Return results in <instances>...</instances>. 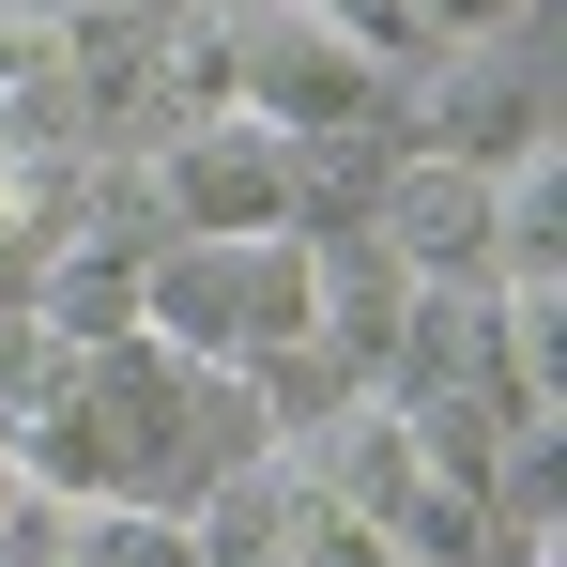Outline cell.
I'll return each mask as SVG.
<instances>
[{
    "instance_id": "6da1fadb",
    "label": "cell",
    "mask_w": 567,
    "mask_h": 567,
    "mask_svg": "<svg viewBox=\"0 0 567 567\" xmlns=\"http://www.w3.org/2000/svg\"><path fill=\"white\" fill-rule=\"evenodd\" d=\"M322 154L338 138H277L246 107H185L138 154V215L169 246H246V230H322Z\"/></svg>"
},
{
    "instance_id": "7a4b0ae2",
    "label": "cell",
    "mask_w": 567,
    "mask_h": 567,
    "mask_svg": "<svg viewBox=\"0 0 567 567\" xmlns=\"http://www.w3.org/2000/svg\"><path fill=\"white\" fill-rule=\"evenodd\" d=\"M138 338H169L185 369H246L307 338V230H246V246H138Z\"/></svg>"
},
{
    "instance_id": "3957f363",
    "label": "cell",
    "mask_w": 567,
    "mask_h": 567,
    "mask_svg": "<svg viewBox=\"0 0 567 567\" xmlns=\"http://www.w3.org/2000/svg\"><path fill=\"white\" fill-rule=\"evenodd\" d=\"M383 123H399V154L506 169V154H537V138H553V78H537V47H522V31H491V47H414Z\"/></svg>"
},
{
    "instance_id": "277c9868",
    "label": "cell",
    "mask_w": 567,
    "mask_h": 567,
    "mask_svg": "<svg viewBox=\"0 0 567 567\" xmlns=\"http://www.w3.org/2000/svg\"><path fill=\"white\" fill-rule=\"evenodd\" d=\"M369 230L399 246L414 291H491V169H461V154H399L369 185Z\"/></svg>"
},
{
    "instance_id": "5b68a950",
    "label": "cell",
    "mask_w": 567,
    "mask_h": 567,
    "mask_svg": "<svg viewBox=\"0 0 567 567\" xmlns=\"http://www.w3.org/2000/svg\"><path fill=\"white\" fill-rule=\"evenodd\" d=\"M399 322H414V277H399V246H383L369 215H353V230H307V338H322L353 383H383Z\"/></svg>"
},
{
    "instance_id": "8992f818",
    "label": "cell",
    "mask_w": 567,
    "mask_h": 567,
    "mask_svg": "<svg viewBox=\"0 0 567 567\" xmlns=\"http://www.w3.org/2000/svg\"><path fill=\"white\" fill-rule=\"evenodd\" d=\"M78 62H62V16H16L0 0V154H78Z\"/></svg>"
},
{
    "instance_id": "52a82bcc",
    "label": "cell",
    "mask_w": 567,
    "mask_h": 567,
    "mask_svg": "<svg viewBox=\"0 0 567 567\" xmlns=\"http://www.w3.org/2000/svg\"><path fill=\"white\" fill-rule=\"evenodd\" d=\"M16 307H31L47 338H78V353H93V338H138V246L78 230V246H62V261H47L31 291H16Z\"/></svg>"
},
{
    "instance_id": "ba28073f",
    "label": "cell",
    "mask_w": 567,
    "mask_h": 567,
    "mask_svg": "<svg viewBox=\"0 0 567 567\" xmlns=\"http://www.w3.org/2000/svg\"><path fill=\"white\" fill-rule=\"evenodd\" d=\"M78 230H93V215H78V154H0V307L47 277Z\"/></svg>"
},
{
    "instance_id": "9c48e42d",
    "label": "cell",
    "mask_w": 567,
    "mask_h": 567,
    "mask_svg": "<svg viewBox=\"0 0 567 567\" xmlns=\"http://www.w3.org/2000/svg\"><path fill=\"white\" fill-rule=\"evenodd\" d=\"M414 16V47H491V31H522L537 0H399Z\"/></svg>"
},
{
    "instance_id": "30bf717a",
    "label": "cell",
    "mask_w": 567,
    "mask_h": 567,
    "mask_svg": "<svg viewBox=\"0 0 567 567\" xmlns=\"http://www.w3.org/2000/svg\"><path fill=\"white\" fill-rule=\"evenodd\" d=\"M16 16H169V0H16Z\"/></svg>"
},
{
    "instance_id": "8fae6325",
    "label": "cell",
    "mask_w": 567,
    "mask_h": 567,
    "mask_svg": "<svg viewBox=\"0 0 567 567\" xmlns=\"http://www.w3.org/2000/svg\"><path fill=\"white\" fill-rule=\"evenodd\" d=\"M369 567H399V553H369Z\"/></svg>"
}]
</instances>
